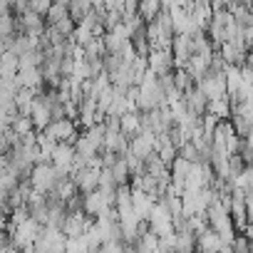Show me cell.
I'll return each mask as SVG.
<instances>
[{
    "label": "cell",
    "mask_w": 253,
    "mask_h": 253,
    "mask_svg": "<svg viewBox=\"0 0 253 253\" xmlns=\"http://www.w3.org/2000/svg\"><path fill=\"white\" fill-rule=\"evenodd\" d=\"M60 181H62V179H60V174H57V169H55L52 164H38V167L33 169V174H30V184H33V189L40 191V194L55 191Z\"/></svg>",
    "instance_id": "obj_1"
},
{
    "label": "cell",
    "mask_w": 253,
    "mask_h": 253,
    "mask_svg": "<svg viewBox=\"0 0 253 253\" xmlns=\"http://www.w3.org/2000/svg\"><path fill=\"white\" fill-rule=\"evenodd\" d=\"M45 134H47L50 139H55L57 144H60V142L75 144L82 132L77 129V122H72V119H52V124L45 129Z\"/></svg>",
    "instance_id": "obj_2"
},
{
    "label": "cell",
    "mask_w": 253,
    "mask_h": 253,
    "mask_svg": "<svg viewBox=\"0 0 253 253\" xmlns=\"http://www.w3.org/2000/svg\"><path fill=\"white\" fill-rule=\"evenodd\" d=\"M196 87H201L209 99H223V97H228V87H226V75L223 72H211L209 70V75Z\"/></svg>",
    "instance_id": "obj_3"
},
{
    "label": "cell",
    "mask_w": 253,
    "mask_h": 253,
    "mask_svg": "<svg viewBox=\"0 0 253 253\" xmlns=\"http://www.w3.org/2000/svg\"><path fill=\"white\" fill-rule=\"evenodd\" d=\"M149 70H152L159 80L174 75V72H176V65H174L171 50H152V55H149Z\"/></svg>",
    "instance_id": "obj_4"
},
{
    "label": "cell",
    "mask_w": 253,
    "mask_h": 253,
    "mask_svg": "<svg viewBox=\"0 0 253 253\" xmlns=\"http://www.w3.org/2000/svg\"><path fill=\"white\" fill-rule=\"evenodd\" d=\"M171 55H174L176 70H186L189 62H191V57H194L191 38H189V35H176V38H174V45H171Z\"/></svg>",
    "instance_id": "obj_5"
},
{
    "label": "cell",
    "mask_w": 253,
    "mask_h": 253,
    "mask_svg": "<svg viewBox=\"0 0 253 253\" xmlns=\"http://www.w3.org/2000/svg\"><path fill=\"white\" fill-rule=\"evenodd\" d=\"M30 119H33V124H35V129H38V132H45L47 126L52 124V109H50V104L45 102L42 92H40V94H38V99L33 102Z\"/></svg>",
    "instance_id": "obj_6"
},
{
    "label": "cell",
    "mask_w": 253,
    "mask_h": 253,
    "mask_svg": "<svg viewBox=\"0 0 253 253\" xmlns=\"http://www.w3.org/2000/svg\"><path fill=\"white\" fill-rule=\"evenodd\" d=\"M129 152H132L134 157H139L142 162H147V159L157 152V134L142 132L139 137H134V139L129 142Z\"/></svg>",
    "instance_id": "obj_7"
},
{
    "label": "cell",
    "mask_w": 253,
    "mask_h": 253,
    "mask_svg": "<svg viewBox=\"0 0 253 253\" xmlns=\"http://www.w3.org/2000/svg\"><path fill=\"white\" fill-rule=\"evenodd\" d=\"M184 102H186L189 112H194V114L204 117V114L209 112V102H211V99L204 94V89H201V87H194L191 92H186V94H184Z\"/></svg>",
    "instance_id": "obj_8"
},
{
    "label": "cell",
    "mask_w": 253,
    "mask_h": 253,
    "mask_svg": "<svg viewBox=\"0 0 253 253\" xmlns=\"http://www.w3.org/2000/svg\"><path fill=\"white\" fill-rule=\"evenodd\" d=\"M221 248H223V241L213 228H209L199 236V253H221Z\"/></svg>",
    "instance_id": "obj_9"
},
{
    "label": "cell",
    "mask_w": 253,
    "mask_h": 253,
    "mask_svg": "<svg viewBox=\"0 0 253 253\" xmlns=\"http://www.w3.org/2000/svg\"><path fill=\"white\" fill-rule=\"evenodd\" d=\"M226 87H228V97H236L243 87V75H241V67H226Z\"/></svg>",
    "instance_id": "obj_10"
},
{
    "label": "cell",
    "mask_w": 253,
    "mask_h": 253,
    "mask_svg": "<svg viewBox=\"0 0 253 253\" xmlns=\"http://www.w3.org/2000/svg\"><path fill=\"white\" fill-rule=\"evenodd\" d=\"M209 114L218 117L221 122H228V119H231V97L211 99V102H209Z\"/></svg>",
    "instance_id": "obj_11"
},
{
    "label": "cell",
    "mask_w": 253,
    "mask_h": 253,
    "mask_svg": "<svg viewBox=\"0 0 253 253\" xmlns=\"http://www.w3.org/2000/svg\"><path fill=\"white\" fill-rule=\"evenodd\" d=\"M94 10V3H87V0H72L70 3V15H72V20L80 25L89 13Z\"/></svg>",
    "instance_id": "obj_12"
},
{
    "label": "cell",
    "mask_w": 253,
    "mask_h": 253,
    "mask_svg": "<svg viewBox=\"0 0 253 253\" xmlns=\"http://www.w3.org/2000/svg\"><path fill=\"white\" fill-rule=\"evenodd\" d=\"M164 10V3H159V0H147V3H139V15L147 20V23H154Z\"/></svg>",
    "instance_id": "obj_13"
},
{
    "label": "cell",
    "mask_w": 253,
    "mask_h": 253,
    "mask_svg": "<svg viewBox=\"0 0 253 253\" xmlns=\"http://www.w3.org/2000/svg\"><path fill=\"white\" fill-rule=\"evenodd\" d=\"M109 171H112V176H114L117 186H126V184L132 181V179H129V176H132V171H129V167H126V162H124L122 157H119V162H117Z\"/></svg>",
    "instance_id": "obj_14"
},
{
    "label": "cell",
    "mask_w": 253,
    "mask_h": 253,
    "mask_svg": "<svg viewBox=\"0 0 253 253\" xmlns=\"http://www.w3.org/2000/svg\"><path fill=\"white\" fill-rule=\"evenodd\" d=\"M13 129H15V134H18L20 139H23V137H28V134H33V132H38V129H35V124H33V119H30V117H23V114H18V117H15Z\"/></svg>",
    "instance_id": "obj_15"
},
{
    "label": "cell",
    "mask_w": 253,
    "mask_h": 253,
    "mask_svg": "<svg viewBox=\"0 0 253 253\" xmlns=\"http://www.w3.org/2000/svg\"><path fill=\"white\" fill-rule=\"evenodd\" d=\"M70 15V3H52V10L47 13V25H55V23H60L62 18H67Z\"/></svg>",
    "instance_id": "obj_16"
},
{
    "label": "cell",
    "mask_w": 253,
    "mask_h": 253,
    "mask_svg": "<svg viewBox=\"0 0 253 253\" xmlns=\"http://www.w3.org/2000/svg\"><path fill=\"white\" fill-rule=\"evenodd\" d=\"M179 157L186 159V162H191V164H199V162H201V152H199V147H196L194 142L184 144V147L179 149Z\"/></svg>",
    "instance_id": "obj_17"
},
{
    "label": "cell",
    "mask_w": 253,
    "mask_h": 253,
    "mask_svg": "<svg viewBox=\"0 0 253 253\" xmlns=\"http://www.w3.org/2000/svg\"><path fill=\"white\" fill-rule=\"evenodd\" d=\"M30 10L42 15V18H47V13L52 10V3H50V0H30Z\"/></svg>",
    "instance_id": "obj_18"
}]
</instances>
